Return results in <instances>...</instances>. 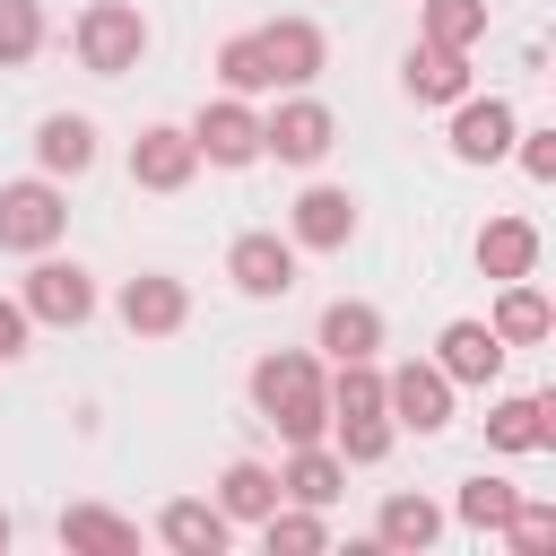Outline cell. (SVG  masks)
<instances>
[{"mask_svg":"<svg viewBox=\"0 0 556 556\" xmlns=\"http://www.w3.org/2000/svg\"><path fill=\"white\" fill-rule=\"evenodd\" d=\"M252 408H261L287 443H321V434H330L321 356H313V348H269V356L252 365Z\"/></svg>","mask_w":556,"mask_h":556,"instance_id":"6da1fadb","label":"cell"},{"mask_svg":"<svg viewBox=\"0 0 556 556\" xmlns=\"http://www.w3.org/2000/svg\"><path fill=\"white\" fill-rule=\"evenodd\" d=\"M70 52H78V70H96V78H130V70L148 61V17H139L130 0H87L78 26H70Z\"/></svg>","mask_w":556,"mask_h":556,"instance_id":"7a4b0ae2","label":"cell"},{"mask_svg":"<svg viewBox=\"0 0 556 556\" xmlns=\"http://www.w3.org/2000/svg\"><path fill=\"white\" fill-rule=\"evenodd\" d=\"M70 235V191L52 174H26V182H0V252H52Z\"/></svg>","mask_w":556,"mask_h":556,"instance_id":"3957f363","label":"cell"},{"mask_svg":"<svg viewBox=\"0 0 556 556\" xmlns=\"http://www.w3.org/2000/svg\"><path fill=\"white\" fill-rule=\"evenodd\" d=\"M182 130H191L200 165H217V174H243V165H261V113H252V96H217V104H200Z\"/></svg>","mask_w":556,"mask_h":556,"instance_id":"277c9868","label":"cell"},{"mask_svg":"<svg viewBox=\"0 0 556 556\" xmlns=\"http://www.w3.org/2000/svg\"><path fill=\"white\" fill-rule=\"evenodd\" d=\"M339 148V113L321 104V96H287L278 113H261V156H278V165H321Z\"/></svg>","mask_w":556,"mask_h":556,"instance_id":"5b68a950","label":"cell"},{"mask_svg":"<svg viewBox=\"0 0 556 556\" xmlns=\"http://www.w3.org/2000/svg\"><path fill=\"white\" fill-rule=\"evenodd\" d=\"M17 304L35 313V330H78V321L96 313V278H87L78 261H61V252H35V269H26V287H17Z\"/></svg>","mask_w":556,"mask_h":556,"instance_id":"8992f818","label":"cell"},{"mask_svg":"<svg viewBox=\"0 0 556 556\" xmlns=\"http://www.w3.org/2000/svg\"><path fill=\"white\" fill-rule=\"evenodd\" d=\"M382 408H391V426H408V434H443V426H452V382H443V365H434V356L391 365V374H382Z\"/></svg>","mask_w":556,"mask_h":556,"instance_id":"52a82bcc","label":"cell"},{"mask_svg":"<svg viewBox=\"0 0 556 556\" xmlns=\"http://www.w3.org/2000/svg\"><path fill=\"white\" fill-rule=\"evenodd\" d=\"M113 313H122L130 339H174V330L191 321V287H182L174 269H139V278H122Z\"/></svg>","mask_w":556,"mask_h":556,"instance_id":"ba28073f","label":"cell"},{"mask_svg":"<svg viewBox=\"0 0 556 556\" xmlns=\"http://www.w3.org/2000/svg\"><path fill=\"white\" fill-rule=\"evenodd\" d=\"M287 243H295V252H348V243H356V191L304 182L295 208H287Z\"/></svg>","mask_w":556,"mask_h":556,"instance_id":"9c48e42d","label":"cell"},{"mask_svg":"<svg viewBox=\"0 0 556 556\" xmlns=\"http://www.w3.org/2000/svg\"><path fill=\"white\" fill-rule=\"evenodd\" d=\"M295 261H304V252H295L278 226H252V235H235V243H226V278H235L252 304L287 295V287H295Z\"/></svg>","mask_w":556,"mask_h":556,"instance_id":"30bf717a","label":"cell"},{"mask_svg":"<svg viewBox=\"0 0 556 556\" xmlns=\"http://www.w3.org/2000/svg\"><path fill=\"white\" fill-rule=\"evenodd\" d=\"M513 130H521V122H513V104H504V96H460L443 139H452V156H460V165H495V156H513Z\"/></svg>","mask_w":556,"mask_h":556,"instance_id":"8fae6325","label":"cell"},{"mask_svg":"<svg viewBox=\"0 0 556 556\" xmlns=\"http://www.w3.org/2000/svg\"><path fill=\"white\" fill-rule=\"evenodd\" d=\"M191 174H200V148H191L182 122H148V130L130 139V182H139V191H182Z\"/></svg>","mask_w":556,"mask_h":556,"instance_id":"7c38bea8","label":"cell"},{"mask_svg":"<svg viewBox=\"0 0 556 556\" xmlns=\"http://www.w3.org/2000/svg\"><path fill=\"white\" fill-rule=\"evenodd\" d=\"M252 35H261V52H269L278 87H313V78H321V61H330V43H321V26H313V17H269V26H252Z\"/></svg>","mask_w":556,"mask_h":556,"instance_id":"4fadbf2b","label":"cell"},{"mask_svg":"<svg viewBox=\"0 0 556 556\" xmlns=\"http://www.w3.org/2000/svg\"><path fill=\"white\" fill-rule=\"evenodd\" d=\"M434 365H443V382L460 391V382H495L504 374V339L486 330V321H443V339H434Z\"/></svg>","mask_w":556,"mask_h":556,"instance_id":"5bb4252c","label":"cell"},{"mask_svg":"<svg viewBox=\"0 0 556 556\" xmlns=\"http://www.w3.org/2000/svg\"><path fill=\"white\" fill-rule=\"evenodd\" d=\"M486 443L513 452V460H521V452H547V443H556V400H547V391L495 400V408H486Z\"/></svg>","mask_w":556,"mask_h":556,"instance_id":"9a60e30c","label":"cell"},{"mask_svg":"<svg viewBox=\"0 0 556 556\" xmlns=\"http://www.w3.org/2000/svg\"><path fill=\"white\" fill-rule=\"evenodd\" d=\"M35 165H43L52 182H78V174L96 165V122H87V113H43V122H35Z\"/></svg>","mask_w":556,"mask_h":556,"instance_id":"2e32d148","label":"cell"},{"mask_svg":"<svg viewBox=\"0 0 556 556\" xmlns=\"http://www.w3.org/2000/svg\"><path fill=\"white\" fill-rule=\"evenodd\" d=\"M313 348H321L330 365H339V356H382V313H374L365 295H339V304H321Z\"/></svg>","mask_w":556,"mask_h":556,"instance_id":"e0dca14e","label":"cell"},{"mask_svg":"<svg viewBox=\"0 0 556 556\" xmlns=\"http://www.w3.org/2000/svg\"><path fill=\"white\" fill-rule=\"evenodd\" d=\"M61 547L70 556H139V521H122L113 504H61Z\"/></svg>","mask_w":556,"mask_h":556,"instance_id":"ac0fdd59","label":"cell"},{"mask_svg":"<svg viewBox=\"0 0 556 556\" xmlns=\"http://www.w3.org/2000/svg\"><path fill=\"white\" fill-rule=\"evenodd\" d=\"M156 539H165L174 556H217V547L235 539V521H226L208 495H174V504L156 513Z\"/></svg>","mask_w":556,"mask_h":556,"instance_id":"d6986e66","label":"cell"},{"mask_svg":"<svg viewBox=\"0 0 556 556\" xmlns=\"http://www.w3.org/2000/svg\"><path fill=\"white\" fill-rule=\"evenodd\" d=\"M443 539V504L434 495H382V513H374V547H400V556H426Z\"/></svg>","mask_w":556,"mask_h":556,"instance_id":"ffe728a7","label":"cell"},{"mask_svg":"<svg viewBox=\"0 0 556 556\" xmlns=\"http://www.w3.org/2000/svg\"><path fill=\"white\" fill-rule=\"evenodd\" d=\"M486 330H495L504 348H539V339L556 330V304H547L530 278H504V287H495V313H486Z\"/></svg>","mask_w":556,"mask_h":556,"instance_id":"44dd1931","label":"cell"},{"mask_svg":"<svg viewBox=\"0 0 556 556\" xmlns=\"http://www.w3.org/2000/svg\"><path fill=\"white\" fill-rule=\"evenodd\" d=\"M278 486H287V504H339V486H348V460L330 452V434H321V443H287V469H278Z\"/></svg>","mask_w":556,"mask_h":556,"instance_id":"7402d4cb","label":"cell"},{"mask_svg":"<svg viewBox=\"0 0 556 556\" xmlns=\"http://www.w3.org/2000/svg\"><path fill=\"white\" fill-rule=\"evenodd\" d=\"M400 87H408L417 104H460V96H469V52H452V43H417L408 70H400Z\"/></svg>","mask_w":556,"mask_h":556,"instance_id":"603a6c76","label":"cell"},{"mask_svg":"<svg viewBox=\"0 0 556 556\" xmlns=\"http://www.w3.org/2000/svg\"><path fill=\"white\" fill-rule=\"evenodd\" d=\"M478 269L504 287V278H530L539 269V226L530 217H486L478 226Z\"/></svg>","mask_w":556,"mask_h":556,"instance_id":"cb8c5ba5","label":"cell"},{"mask_svg":"<svg viewBox=\"0 0 556 556\" xmlns=\"http://www.w3.org/2000/svg\"><path fill=\"white\" fill-rule=\"evenodd\" d=\"M208 504H217L226 521H261L269 504H287V486H278V469H269V460H226Z\"/></svg>","mask_w":556,"mask_h":556,"instance_id":"d4e9b609","label":"cell"},{"mask_svg":"<svg viewBox=\"0 0 556 556\" xmlns=\"http://www.w3.org/2000/svg\"><path fill=\"white\" fill-rule=\"evenodd\" d=\"M513 504H521V486L513 478H460V495H452V521L460 530H478V539H504V521H513Z\"/></svg>","mask_w":556,"mask_h":556,"instance_id":"484cf974","label":"cell"},{"mask_svg":"<svg viewBox=\"0 0 556 556\" xmlns=\"http://www.w3.org/2000/svg\"><path fill=\"white\" fill-rule=\"evenodd\" d=\"M252 530H261V547H269V556H313V547H330L321 504H269Z\"/></svg>","mask_w":556,"mask_h":556,"instance_id":"4316f807","label":"cell"},{"mask_svg":"<svg viewBox=\"0 0 556 556\" xmlns=\"http://www.w3.org/2000/svg\"><path fill=\"white\" fill-rule=\"evenodd\" d=\"M217 78H226V96H278V70H269V52H261L252 26L217 43Z\"/></svg>","mask_w":556,"mask_h":556,"instance_id":"83f0119b","label":"cell"},{"mask_svg":"<svg viewBox=\"0 0 556 556\" xmlns=\"http://www.w3.org/2000/svg\"><path fill=\"white\" fill-rule=\"evenodd\" d=\"M391 434H400L391 417H330V452H339L348 469H374V460L391 452Z\"/></svg>","mask_w":556,"mask_h":556,"instance_id":"f1b7e54d","label":"cell"},{"mask_svg":"<svg viewBox=\"0 0 556 556\" xmlns=\"http://www.w3.org/2000/svg\"><path fill=\"white\" fill-rule=\"evenodd\" d=\"M478 35H486V0H426V43L469 52Z\"/></svg>","mask_w":556,"mask_h":556,"instance_id":"f546056e","label":"cell"},{"mask_svg":"<svg viewBox=\"0 0 556 556\" xmlns=\"http://www.w3.org/2000/svg\"><path fill=\"white\" fill-rule=\"evenodd\" d=\"M43 52V9L35 0H0V70H26Z\"/></svg>","mask_w":556,"mask_h":556,"instance_id":"4dcf8cb0","label":"cell"},{"mask_svg":"<svg viewBox=\"0 0 556 556\" xmlns=\"http://www.w3.org/2000/svg\"><path fill=\"white\" fill-rule=\"evenodd\" d=\"M504 539H513L521 556H547V547H556V504L521 495V504H513V521H504Z\"/></svg>","mask_w":556,"mask_h":556,"instance_id":"1f68e13d","label":"cell"},{"mask_svg":"<svg viewBox=\"0 0 556 556\" xmlns=\"http://www.w3.org/2000/svg\"><path fill=\"white\" fill-rule=\"evenodd\" d=\"M513 156L530 182H556V130H513Z\"/></svg>","mask_w":556,"mask_h":556,"instance_id":"d6a6232c","label":"cell"},{"mask_svg":"<svg viewBox=\"0 0 556 556\" xmlns=\"http://www.w3.org/2000/svg\"><path fill=\"white\" fill-rule=\"evenodd\" d=\"M26 339H35V313H26L17 295H0V365H9V356H26Z\"/></svg>","mask_w":556,"mask_h":556,"instance_id":"836d02e7","label":"cell"},{"mask_svg":"<svg viewBox=\"0 0 556 556\" xmlns=\"http://www.w3.org/2000/svg\"><path fill=\"white\" fill-rule=\"evenodd\" d=\"M9 539H17V521H9V513H0V547H9Z\"/></svg>","mask_w":556,"mask_h":556,"instance_id":"e575fe53","label":"cell"}]
</instances>
